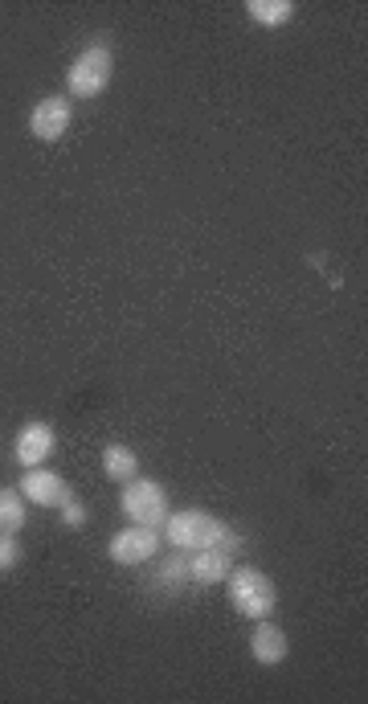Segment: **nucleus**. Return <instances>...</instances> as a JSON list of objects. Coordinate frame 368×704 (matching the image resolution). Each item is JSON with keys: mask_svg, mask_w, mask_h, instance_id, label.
Wrapping results in <instances>:
<instances>
[{"mask_svg": "<svg viewBox=\"0 0 368 704\" xmlns=\"http://www.w3.org/2000/svg\"><path fill=\"white\" fill-rule=\"evenodd\" d=\"M164 541L172 549H185V553H197V549H230V553H242V537L233 532L225 520L201 513V508H185V513H168L164 520Z\"/></svg>", "mask_w": 368, "mask_h": 704, "instance_id": "f257e3e1", "label": "nucleus"}, {"mask_svg": "<svg viewBox=\"0 0 368 704\" xmlns=\"http://www.w3.org/2000/svg\"><path fill=\"white\" fill-rule=\"evenodd\" d=\"M230 607L242 614V619H250V623H259V619H266V614H274V602H278V590H274V582L262 573V569L254 566H238L230 569Z\"/></svg>", "mask_w": 368, "mask_h": 704, "instance_id": "f03ea898", "label": "nucleus"}, {"mask_svg": "<svg viewBox=\"0 0 368 704\" xmlns=\"http://www.w3.org/2000/svg\"><path fill=\"white\" fill-rule=\"evenodd\" d=\"M111 70H115V58H111V50H107V38L91 41V45L74 58V66H70V74H66L70 95L74 99H98L103 91H107Z\"/></svg>", "mask_w": 368, "mask_h": 704, "instance_id": "7ed1b4c3", "label": "nucleus"}, {"mask_svg": "<svg viewBox=\"0 0 368 704\" xmlns=\"http://www.w3.org/2000/svg\"><path fill=\"white\" fill-rule=\"evenodd\" d=\"M119 508L132 525L164 528V520H168V491H164L156 479H139L136 475L132 484H123Z\"/></svg>", "mask_w": 368, "mask_h": 704, "instance_id": "20e7f679", "label": "nucleus"}, {"mask_svg": "<svg viewBox=\"0 0 368 704\" xmlns=\"http://www.w3.org/2000/svg\"><path fill=\"white\" fill-rule=\"evenodd\" d=\"M164 549V537L160 528H148V525H127L119 528L115 537H111L107 553L115 566H148V561H156Z\"/></svg>", "mask_w": 368, "mask_h": 704, "instance_id": "39448f33", "label": "nucleus"}, {"mask_svg": "<svg viewBox=\"0 0 368 704\" xmlns=\"http://www.w3.org/2000/svg\"><path fill=\"white\" fill-rule=\"evenodd\" d=\"M70 123H74V107H70L66 95L41 99L38 107L29 111V132H33L41 144H57V139L70 132Z\"/></svg>", "mask_w": 368, "mask_h": 704, "instance_id": "423d86ee", "label": "nucleus"}, {"mask_svg": "<svg viewBox=\"0 0 368 704\" xmlns=\"http://www.w3.org/2000/svg\"><path fill=\"white\" fill-rule=\"evenodd\" d=\"M57 451V434L54 426H45V422H25L21 431H17V443H13V459L21 467H45V459Z\"/></svg>", "mask_w": 368, "mask_h": 704, "instance_id": "0eeeda50", "label": "nucleus"}, {"mask_svg": "<svg viewBox=\"0 0 368 704\" xmlns=\"http://www.w3.org/2000/svg\"><path fill=\"white\" fill-rule=\"evenodd\" d=\"M21 496H25L29 504H38V508H62V500H66V496H74V488H70V484L57 472L29 467V472L21 475Z\"/></svg>", "mask_w": 368, "mask_h": 704, "instance_id": "6e6552de", "label": "nucleus"}, {"mask_svg": "<svg viewBox=\"0 0 368 704\" xmlns=\"http://www.w3.org/2000/svg\"><path fill=\"white\" fill-rule=\"evenodd\" d=\"M286 651H291V643H286L283 627H274L271 619H259V623H254V635H250V655H254L262 667H278L286 660Z\"/></svg>", "mask_w": 368, "mask_h": 704, "instance_id": "1a4fd4ad", "label": "nucleus"}, {"mask_svg": "<svg viewBox=\"0 0 368 704\" xmlns=\"http://www.w3.org/2000/svg\"><path fill=\"white\" fill-rule=\"evenodd\" d=\"M233 569V553L230 549H197V553H189V573L197 586H218L230 578Z\"/></svg>", "mask_w": 368, "mask_h": 704, "instance_id": "9d476101", "label": "nucleus"}, {"mask_svg": "<svg viewBox=\"0 0 368 704\" xmlns=\"http://www.w3.org/2000/svg\"><path fill=\"white\" fill-rule=\"evenodd\" d=\"M151 590H185V586H192V573H189V553L185 549H172V553L164 557L160 566L151 569Z\"/></svg>", "mask_w": 368, "mask_h": 704, "instance_id": "9b49d317", "label": "nucleus"}, {"mask_svg": "<svg viewBox=\"0 0 368 704\" xmlns=\"http://www.w3.org/2000/svg\"><path fill=\"white\" fill-rule=\"evenodd\" d=\"M103 475L107 479H115V484H132L139 475V459L132 447H123V443H111V447H103Z\"/></svg>", "mask_w": 368, "mask_h": 704, "instance_id": "f8f14e48", "label": "nucleus"}, {"mask_svg": "<svg viewBox=\"0 0 368 704\" xmlns=\"http://www.w3.org/2000/svg\"><path fill=\"white\" fill-rule=\"evenodd\" d=\"M250 21L262 29H283L291 17H295V0H250L245 4Z\"/></svg>", "mask_w": 368, "mask_h": 704, "instance_id": "ddd939ff", "label": "nucleus"}, {"mask_svg": "<svg viewBox=\"0 0 368 704\" xmlns=\"http://www.w3.org/2000/svg\"><path fill=\"white\" fill-rule=\"evenodd\" d=\"M21 488H0V532H21L29 525V508Z\"/></svg>", "mask_w": 368, "mask_h": 704, "instance_id": "4468645a", "label": "nucleus"}, {"mask_svg": "<svg viewBox=\"0 0 368 704\" xmlns=\"http://www.w3.org/2000/svg\"><path fill=\"white\" fill-rule=\"evenodd\" d=\"M25 561V549L17 541V532H0V573H9Z\"/></svg>", "mask_w": 368, "mask_h": 704, "instance_id": "2eb2a0df", "label": "nucleus"}, {"mask_svg": "<svg viewBox=\"0 0 368 704\" xmlns=\"http://www.w3.org/2000/svg\"><path fill=\"white\" fill-rule=\"evenodd\" d=\"M57 513H62V525L66 528H86V520H91V513H86V504H82L78 496H66Z\"/></svg>", "mask_w": 368, "mask_h": 704, "instance_id": "dca6fc26", "label": "nucleus"}]
</instances>
